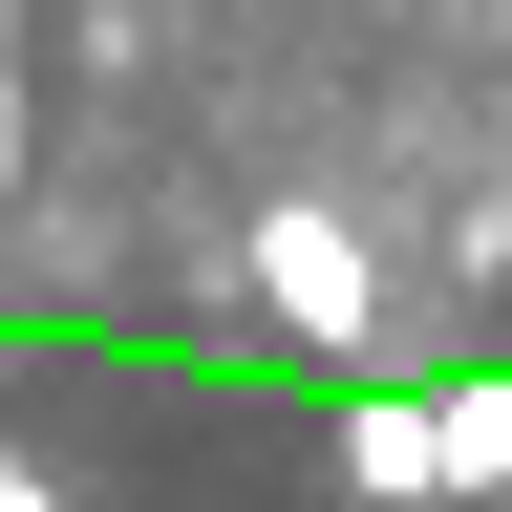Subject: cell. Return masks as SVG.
<instances>
[{"instance_id":"cell-1","label":"cell","mask_w":512,"mask_h":512,"mask_svg":"<svg viewBox=\"0 0 512 512\" xmlns=\"http://www.w3.org/2000/svg\"><path fill=\"white\" fill-rule=\"evenodd\" d=\"M256 299H278V342H320V363L384 342V256H363L342 214H256Z\"/></svg>"},{"instance_id":"cell-2","label":"cell","mask_w":512,"mask_h":512,"mask_svg":"<svg viewBox=\"0 0 512 512\" xmlns=\"http://www.w3.org/2000/svg\"><path fill=\"white\" fill-rule=\"evenodd\" d=\"M342 491H448V384H342Z\"/></svg>"},{"instance_id":"cell-3","label":"cell","mask_w":512,"mask_h":512,"mask_svg":"<svg viewBox=\"0 0 512 512\" xmlns=\"http://www.w3.org/2000/svg\"><path fill=\"white\" fill-rule=\"evenodd\" d=\"M448 491H512V384H448Z\"/></svg>"},{"instance_id":"cell-4","label":"cell","mask_w":512,"mask_h":512,"mask_svg":"<svg viewBox=\"0 0 512 512\" xmlns=\"http://www.w3.org/2000/svg\"><path fill=\"white\" fill-rule=\"evenodd\" d=\"M0 512H64V470H43V448H22V427H0Z\"/></svg>"}]
</instances>
